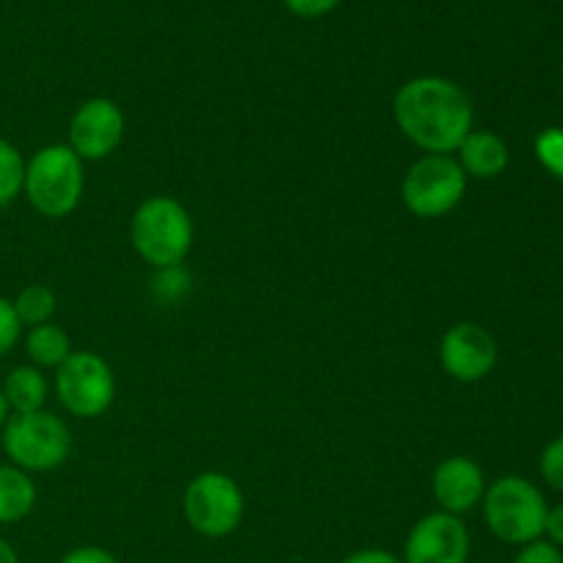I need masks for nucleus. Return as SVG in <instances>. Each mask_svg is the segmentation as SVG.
Instances as JSON below:
<instances>
[{"label":"nucleus","mask_w":563,"mask_h":563,"mask_svg":"<svg viewBox=\"0 0 563 563\" xmlns=\"http://www.w3.org/2000/svg\"><path fill=\"white\" fill-rule=\"evenodd\" d=\"M484 520L487 528L506 544L537 542L544 537L548 500L542 489L522 476H504L484 493Z\"/></svg>","instance_id":"4"},{"label":"nucleus","mask_w":563,"mask_h":563,"mask_svg":"<svg viewBox=\"0 0 563 563\" xmlns=\"http://www.w3.org/2000/svg\"><path fill=\"white\" fill-rule=\"evenodd\" d=\"M471 533L465 522L449 511H432L421 517L407 533L405 563H467Z\"/></svg>","instance_id":"9"},{"label":"nucleus","mask_w":563,"mask_h":563,"mask_svg":"<svg viewBox=\"0 0 563 563\" xmlns=\"http://www.w3.org/2000/svg\"><path fill=\"white\" fill-rule=\"evenodd\" d=\"M86 190L82 159L66 143H49L25 163L22 192L44 218H66L80 203Z\"/></svg>","instance_id":"3"},{"label":"nucleus","mask_w":563,"mask_h":563,"mask_svg":"<svg viewBox=\"0 0 563 563\" xmlns=\"http://www.w3.org/2000/svg\"><path fill=\"white\" fill-rule=\"evenodd\" d=\"M60 563H119L110 550L97 548V544H86V548H75L60 559Z\"/></svg>","instance_id":"25"},{"label":"nucleus","mask_w":563,"mask_h":563,"mask_svg":"<svg viewBox=\"0 0 563 563\" xmlns=\"http://www.w3.org/2000/svg\"><path fill=\"white\" fill-rule=\"evenodd\" d=\"M3 451L25 473L55 471L69 460L71 438L66 423L47 410L14 412L3 429Z\"/></svg>","instance_id":"5"},{"label":"nucleus","mask_w":563,"mask_h":563,"mask_svg":"<svg viewBox=\"0 0 563 563\" xmlns=\"http://www.w3.org/2000/svg\"><path fill=\"white\" fill-rule=\"evenodd\" d=\"M456 154H460L456 163L462 165L465 176H473V179H495L509 168V146L504 137L489 130H473L456 148Z\"/></svg>","instance_id":"13"},{"label":"nucleus","mask_w":563,"mask_h":563,"mask_svg":"<svg viewBox=\"0 0 563 563\" xmlns=\"http://www.w3.org/2000/svg\"><path fill=\"white\" fill-rule=\"evenodd\" d=\"M36 506V484L25 471L0 465V526L25 520Z\"/></svg>","instance_id":"14"},{"label":"nucleus","mask_w":563,"mask_h":563,"mask_svg":"<svg viewBox=\"0 0 563 563\" xmlns=\"http://www.w3.org/2000/svg\"><path fill=\"white\" fill-rule=\"evenodd\" d=\"M25 185V159L20 148L0 137V207H9Z\"/></svg>","instance_id":"18"},{"label":"nucleus","mask_w":563,"mask_h":563,"mask_svg":"<svg viewBox=\"0 0 563 563\" xmlns=\"http://www.w3.org/2000/svg\"><path fill=\"white\" fill-rule=\"evenodd\" d=\"M539 471H542V478L550 484V487L563 493V434L561 438H555L553 443H548V449L542 451Z\"/></svg>","instance_id":"21"},{"label":"nucleus","mask_w":563,"mask_h":563,"mask_svg":"<svg viewBox=\"0 0 563 563\" xmlns=\"http://www.w3.org/2000/svg\"><path fill=\"white\" fill-rule=\"evenodd\" d=\"M192 236H196V229H192L190 212L168 196L146 198L132 214V247L154 269L179 267L190 253Z\"/></svg>","instance_id":"2"},{"label":"nucleus","mask_w":563,"mask_h":563,"mask_svg":"<svg viewBox=\"0 0 563 563\" xmlns=\"http://www.w3.org/2000/svg\"><path fill=\"white\" fill-rule=\"evenodd\" d=\"M124 137V113L113 99L93 97L75 110L69 121V143L66 146L86 163L104 159L119 148Z\"/></svg>","instance_id":"10"},{"label":"nucleus","mask_w":563,"mask_h":563,"mask_svg":"<svg viewBox=\"0 0 563 563\" xmlns=\"http://www.w3.org/2000/svg\"><path fill=\"white\" fill-rule=\"evenodd\" d=\"M544 537L559 550L563 548V504L548 509V517H544Z\"/></svg>","instance_id":"26"},{"label":"nucleus","mask_w":563,"mask_h":563,"mask_svg":"<svg viewBox=\"0 0 563 563\" xmlns=\"http://www.w3.org/2000/svg\"><path fill=\"white\" fill-rule=\"evenodd\" d=\"M440 363L449 377L460 383H478L493 374L498 363V344L482 324L460 322L449 328L440 341Z\"/></svg>","instance_id":"11"},{"label":"nucleus","mask_w":563,"mask_h":563,"mask_svg":"<svg viewBox=\"0 0 563 563\" xmlns=\"http://www.w3.org/2000/svg\"><path fill=\"white\" fill-rule=\"evenodd\" d=\"M533 154L550 176L563 181V126H548L533 141Z\"/></svg>","instance_id":"19"},{"label":"nucleus","mask_w":563,"mask_h":563,"mask_svg":"<svg viewBox=\"0 0 563 563\" xmlns=\"http://www.w3.org/2000/svg\"><path fill=\"white\" fill-rule=\"evenodd\" d=\"M432 493L440 504V511H449L456 517L465 515V511L476 509L487 493L484 471L471 456H449L434 471Z\"/></svg>","instance_id":"12"},{"label":"nucleus","mask_w":563,"mask_h":563,"mask_svg":"<svg viewBox=\"0 0 563 563\" xmlns=\"http://www.w3.org/2000/svg\"><path fill=\"white\" fill-rule=\"evenodd\" d=\"M11 306H14L20 324L38 328V324H47L53 319L55 308H58V297L49 286L31 284L16 295V300H11Z\"/></svg>","instance_id":"17"},{"label":"nucleus","mask_w":563,"mask_h":563,"mask_svg":"<svg viewBox=\"0 0 563 563\" xmlns=\"http://www.w3.org/2000/svg\"><path fill=\"white\" fill-rule=\"evenodd\" d=\"M515 563H563V555L555 544L537 539V542L526 544V548L517 553Z\"/></svg>","instance_id":"23"},{"label":"nucleus","mask_w":563,"mask_h":563,"mask_svg":"<svg viewBox=\"0 0 563 563\" xmlns=\"http://www.w3.org/2000/svg\"><path fill=\"white\" fill-rule=\"evenodd\" d=\"M20 330L22 324L16 319L14 306H11V300L0 297V357L14 350L16 339H20Z\"/></svg>","instance_id":"22"},{"label":"nucleus","mask_w":563,"mask_h":563,"mask_svg":"<svg viewBox=\"0 0 563 563\" xmlns=\"http://www.w3.org/2000/svg\"><path fill=\"white\" fill-rule=\"evenodd\" d=\"M341 563H405V561L396 559V555L388 553V550L366 548V550H357V553L346 555V559Z\"/></svg>","instance_id":"27"},{"label":"nucleus","mask_w":563,"mask_h":563,"mask_svg":"<svg viewBox=\"0 0 563 563\" xmlns=\"http://www.w3.org/2000/svg\"><path fill=\"white\" fill-rule=\"evenodd\" d=\"M394 119L407 141L429 154H451L473 132V102L449 77L407 80L394 97Z\"/></svg>","instance_id":"1"},{"label":"nucleus","mask_w":563,"mask_h":563,"mask_svg":"<svg viewBox=\"0 0 563 563\" xmlns=\"http://www.w3.org/2000/svg\"><path fill=\"white\" fill-rule=\"evenodd\" d=\"M5 421H9V405H5V396L3 390H0V427H3Z\"/></svg>","instance_id":"29"},{"label":"nucleus","mask_w":563,"mask_h":563,"mask_svg":"<svg viewBox=\"0 0 563 563\" xmlns=\"http://www.w3.org/2000/svg\"><path fill=\"white\" fill-rule=\"evenodd\" d=\"M3 396L9 410L14 412H38L47 401V379L36 366L11 368L3 383Z\"/></svg>","instance_id":"15"},{"label":"nucleus","mask_w":563,"mask_h":563,"mask_svg":"<svg viewBox=\"0 0 563 563\" xmlns=\"http://www.w3.org/2000/svg\"><path fill=\"white\" fill-rule=\"evenodd\" d=\"M25 350L27 357L36 363V368H58L66 357L71 355V344L69 335L58 328V324L47 322L38 324V328H31L25 339Z\"/></svg>","instance_id":"16"},{"label":"nucleus","mask_w":563,"mask_h":563,"mask_svg":"<svg viewBox=\"0 0 563 563\" xmlns=\"http://www.w3.org/2000/svg\"><path fill=\"white\" fill-rule=\"evenodd\" d=\"M187 526L207 539H223L240 528L245 515V495L240 484L218 471L192 478L181 498Z\"/></svg>","instance_id":"7"},{"label":"nucleus","mask_w":563,"mask_h":563,"mask_svg":"<svg viewBox=\"0 0 563 563\" xmlns=\"http://www.w3.org/2000/svg\"><path fill=\"white\" fill-rule=\"evenodd\" d=\"M55 394L71 416L99 418L113 405L115 377L97 352H71L55 374Z\"/></svg>","instance_id":"8"},{"label":"nucleus","mask_w":563,"mask_h":563,"mask_svg":"<svg viewBox=\"0 0 563 563\" xmlns=\"http://www.w3.org/2000/svg\"><path fill=\"white\" fill-rule=\"evenodd\" d=\"M286 9L297 16H306V20H313V16H324L341 3V0H284Z\"/></svg>","instance_id":"24"},{"label":"nucleus","mask_w":563,"mask_h":563,"mask_svg":"<svg viewBox=\"0 0 563 563\" xmlns=\"http://www.w3.org/2000/svg\"><path fill=\"white\" fill-rule=\"evenodd\" d=\"M190 291V275L179 267H163V269H154V278H152V295L157 297L159 302H179L181 297Z\"/></svg>","instance_id":"20"},{"label":"nucleus","mask_w":563,"mask_h":563,"mask_svg":"<svg viewBox=\"0 0 563 563\" xmlns=\"http://www.w3.org/2000/svg\"><path fill=\"white\" fill-rule=\"evenodd\" d=\"M467 176L451 154H427L410 165L401 181V201L416 218L434 220L460 207Z\"/></svg>","instance_id":"6"},{"label":"nucleus","mask_w":563,"mask_h":563,"mask_svg":"<svg viewBox=\"0 0 563 563\" xmlns=\"http://www.w3.org/2000/svg\"><path fill=\"white\" fill-rule=\"evenodd\" d=\"M0 563H20V559H16L14 548H11L5 539H0Z\"/></svg>","instance_id":"28"}]
</instances>
